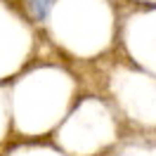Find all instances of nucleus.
Instances as JSON below:
<instances>
[{
	"label": "nucleus",
	"instance_id": "nucleus-1",
	"mask_svg": "<svg viewBox=\"0 0 156 156\" xmlns=\"http://www.w3.org/2000/svg\"><path fill=\"white\" fill-rule=\"evenodd\" d=\"M52 5H55V0H29V10L33 14V19H38V21H43L50 14Z\"/></svg>",
	"mask_w": 156,
	"mask_h": 156
}]
</instances>
